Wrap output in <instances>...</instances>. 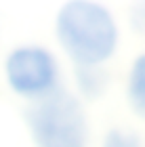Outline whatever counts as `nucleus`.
<instances>
[{"instance_id": "f257e3e1", "label": "nucleus", "mask_w": 145, "mask_h": 147, "mask_svg": "<svg viewBox=\"0 0 145 147\" xmlns=\"http://www.w3.org/2000/svg\"><path fill=\"white\" fill-rule=\"evenodd\" d=\"M57 46L74 67H105L120 49V25L105 4L69 0L53 23Z\"/></svg>"}, {"instance_id": "f03ea898", "label": "nucleus", "mask_w": 145, "mask_h": 147, "mask_svg": "<svg viewBox=\"0 0 145 147\" xmlns=\"http://www.w3.org/2000/svg\"><path fill=\"white\" fill-rule=\"evenodd\" d=\"M25 124L34 147H88L90 126L84 101L69 88L30 103Z\"/></svg>"}, {"instance_id": "7ed1b4c3", "label": "nucleus", "mask_w": 145, "mask_h": 147, "mask_svg": "<svg viewBox=\"0 0 145 147\" xmlns=\"http://www.w3.org/2000/svg\"><path fill=\"white\" fill-rule=\"evenodd\" d=\"M2 74L6 86L30 103L63 88L59 57L44 44L28 42L11 49L4 57Z\"/></svg>"}, {"instance_id": "20e7f679", "label": "nucleus", "mask_w": 145, "mask_h": 147, "mask_svg": "<svg viewBox=\"0 0 145 147\" xmlns=\"http://www.w3.org/2000/svg\"><path fill=\"white\" fill-rule=\"evenodd\" d=\"M126 103L135 116L145 120V51L139 53L128 65L126 82H124Z\"/></svg>"}, {"instance_id": "39448f33", "label": "nucleus", "mask_w": 145, "mask_h": 147, "mask_svg": "<svg viewBox=\"0 0 145 147\" xmlns=\"http://www.w3.org/2000/svg\"><path fill=\"white\" fill-rule=\"evenodd\" d=\"M74 82H76V95L82 101L99 99L107 88L109 76L105 67H74Z\"/></svg>"}, {"instance_id": "423d86ee", "label": "nucleus", "mask_w": 145, "mask_h": 147, "mask_svg": "<svg viewBox=\"0 0 145 147\" xmlns=\"http://www.w3.org/2000/svg\"><path fill=\"white\" fill-rule=\"evenodd\" d=\"M101 147H141V143L137 135L124 128H109L101 141Z\"/></svg>"}]
</instances>
